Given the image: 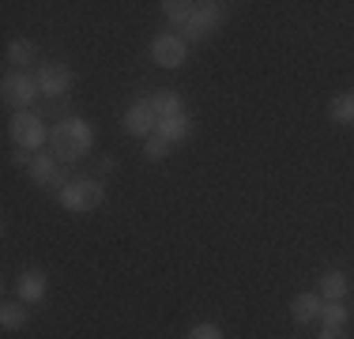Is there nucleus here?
Masks as SVG:
<instances>
[{"label": "nucleus", "mask_w": 354, "mask_h": 339, "mask_svg": "<svg viewBox=\"0 0 354 339\" xmlns=\"http://www.w3.org/2000/svg\"><path fill=\"white\" fill-rule=\"evenodd\" d=\"M49 147H53L57 158L75 163V158H83L95 147V129H91L87 121H80V117H64V121L53 125V132H49Z\"/></svg>", "instance_id": "1"}, {"label": "nucleus", "mask_w": 354, "mask_h": 339, "mask_svg": "<svg viewBox=\"0 0 354 339\" xmlns=\"http://www.w3.org/2000/svg\"><path fill=\"white\" fill-rule=\"evenodd\" d=\"M57 200L68 211H95L98 203H102V181H95V177H72V181L57 192Z\"/></svg>", "instance_id": "2"}, {"label": "nucleus", "mask_w": 354, "mask_h": 339, "mask_svg": "<svg viewBox=\"0 0 354 339\" xmlns=\"http://www.w3.org/2000/svg\"><path fill=\"white\" fill-rule=\"evenodd\" d=\"M226 19V4H196V12H192V19L181 27V38L185 42H204L207 34L218 30V23Z\"/></svg>", "instance_id": "3"}, {"label": "nucleus", "mask_w": 354, "mask_h": 339, "mask_svg": "<svg viewBox=\"0 0 354 339\" xmlns=\"http://www.w3.org/2000/svg\"><path fill=\"white\" fill-rule=\"evenodd\" d=\"M8 132H12V140L19 143V147H27V151H35V147H41V143L49 140V132H46V125H41V117L30 113V109L15 113L12 125H8Z\"/></svg>", "instance_id": "4"}, {"label": "nucleus", "mask_w": 354, "mask_h": 339, "mask_svg": "<svg viewBox=\"0 0 354 339\" xmlns=\"http://www.w3.org/2000/svg\"><path fill=\"white\" fill-rule=\"evenodd\" d=\"M151 57H155L158 68H181L185 57H189V46H185L181 34H158L151 42Z\"/></svg>", "instance_id": "5"}, {"label": "nucleus", "mask_w": 354, "mask_h": 339, "mask_svg": "<svg viewBox=\"0 0 354 339\" xmlns=\"http://www.w3.org/2000/svg\"><path fill=\"white\" fill-rule=\"evenodd\" d=\"M35 98H38V80H30L27 72H8L4 75V102L8 106H15L23 113Z\"/></svg>", "instance_id": "6"}, {"label": "nucleus", "mask_w": 354, "mask_h": 339, "mask_svg": "<svg viewBox=\"0 0 354 339\" xmlns=\"http://www.w3.org/2000/svg\"><path fill=\"white\" fill-rule=\"evenodd\" d=\"M38 91L46 98H61L72 91V68L68 64H46L38 72Z\"/></svg>", "instance_id": "7"}, {"label": "nucleus", "mask_w": 354, "mask_h": 339, "mask_svg": "<svg viewBox=\"0 0 354 339\" xmlns=\"http://www.w3.org/2000/svg\"><path fill=\"white\" fill-rule=\"evenodd\" d=\"M124 129H129V136H136V140H147V136H155V132H158L155 109H151L147 102H136V106H129V113H124Z\"/></svg>", "instance_id": "8"}, {"label": "nucleus", "mask_w": 354, "mask_h": 339, "mask_svg": "<svg viewBox=\"0 0 354 339\" xmlns=\"http://www.w3.org/2000/svg\"><path fill=\"white\" fill-rule=\"evenodd\" d=\"M27 174H30V181H35V185H49V189H57V192L72 181L68 174H61V170L53 166V155H35V163L27 166Z\"/></svg>", "instance_id": "9"}, {"label": "nucleus", "mask_w": 354, "mask_h": 339, "mask_svg": "<svg viewBox=\"0 0 354 339\" xmlns=\"http://www.w3.org/2000/svg\"><path fill=\"white\" fill-rule=\"evenodd\" d=\"M15 291H19V302L38 305L41 298H46V271H38V268L23 271V275H19V283H15Z\"/></svg>", "instance_id": "10"}, {"label": "nucleus", "mask_w": 354, "mask_h": 339, "mask_svg": "<svg viewBox=\"0 0 354 339\" xmlns=\"http://www.w3.org/2000/svg\"><path fill=\"white\" fill-rule=\"evenodd\" d=\"M351 294V279H347V271H324L320 275V298L324 302H343Z\"/></svg>", "instance_id": "11"}, {"label": "nucleus", "mask_w": 354, "mask_h": 339, "mask_svg": "<svg viewBox=\"0 0 354 339\" xmlns=\"http://www.w3.org/2000/svg\"><path fill=\"white\" fill-rule=\"evenodd\" d=\"M290 313L298 324H309V320H320V313H324V298L320 294H298V298L290 302Z\"/></svg>", "instance_id": "12"}, {"label": "nucleus", "mask_w": 354, "mask_h": 339, "mask_svg": "<svg viewBox=\"0 0 354 339\" xmlns=\"http://www.w3.org/2000/svg\"><path fill=\"white\" fill-rule=\"evenodd\" d=\"M147 106L155 109L158 121H170V117L181 113V95H177V91H158L155 98H147Z\"/></svg>", "instance_id": "13"}, {"label": "nucleus", "mask_w": 354, "mask_h": 339, "mask_svg": "<svg viewBox=\"0 0 354 339\" xmlns=\"http://www.w3.org/2000/svg\"><path fill=\"white\" fill-rule=\"evenodd\" d=\"M4 53H8V64H12V68H30V64H35V57H38V49L30 46L27 38H12Z\"/></svg>", "instance_id": "14"}, {"label": "nucleus", "mask_w": 354, "mask_h": 339, "mask_svg": "<svg viewBox=\"0 0 354 339\" xmlns=\"http://www.w3.org/2000/svg\"><path fill=\"white\" fill-rule=\"evenodd\" d=\"M189 132H192V117L189 113H177V117H170V121H158V136H166L170 143L189 140Z\"/></svg>", "instance_id": "15"}, {"label": "nucleus", "mask_w": 354, "mask_h": 339, "mask_svg": "<svg viewBox=\"0 0 354 339\" xmlns=\"http://www.w3.org/2000/svg\"><path fill=\"white\" fill-rule=\"evenodd\" d=\"M30 313L23 309V302H4L0 305V324H4V332H19L23 324H27Z\"/></svg>", "instance_id": "16"}, {"label": "nucleus", "mask_w": 354, "mask_h": 339, "mask_svg": "<svg viewBox=\"0 0 354 339\" xmlns=\"http://www.w3.org/2000/svg\"><path fill=\"white\" fill-rule=\"evenodd\" d=\"M328 117H332L335 125H354V91H347V95H335L332 106H328Z\"/></svg>", "instance_id": "17"}, {"label": "nucleus", "mask_w": 354, "mask_h": 339, "mask_svg": "<svg viewBox=\"0 0 354 339\" xmlns=\"http://www.w3.org/2000/svg\"><path fill=\"white\" fill-rule=\"evenodd\" d=\"M162 12H166V19H170V23L185 27V23L192 19V12H196V4H189V0H166Z\"/></svg>", "instance_id": "18"}, {"label": "nucleus", "mask_w": 354, "mask_h": 339, "mask_svg": "<svg viewBox=\"0 0 354 339\" xmlns=\"http://www.w3.org/2000/svg\"><path fill=\"white\" fill-rule=\"evenodd\" d=\"M320 320H324V328H347L351 313H347V305H343V302H324Z\"/></svg>", "instance_id": "19"}, {"label": "nucleus", "mask_w": 354, "mask_h": 339, "mask_svg": "<svg viewBox=\"0 0 354 339\" xmlns=\"http://www.w3.org/2000/svg\"><path fill=\"white\" fill-rule=\"evenodd\" d=\"M174 147V143L170 140H166V136H147V140H143V151H147V158H155V163H158V158H166V151H170Z\"/></svg>", "instance_id": "20"}, {"label": "nucleus", "mask_w": 354, "mask_h": 339, "mask_svg": "<svg viewBox=\"0 0 354 339\" xmlns=\"http://www.w3.org/2000/svg\"><path fill=\"white\" fill-rule=\"evenodd\" d=\"M189 339H223V332H218L215 324H196V328L189 332Z\"/></svg>", "instance_id": "21"}, {"label": "nucleus", "mask_w": 354, "mask_h": 339, "mask_svg": "<svg viewBox=\"0 0 354 339\" xmlns=\"http://www.w3.org/2000/svg\"><path fill=\"white\" fill-rule=\"evenodd\" d=\"M317 339H343V328H324Z\"/></svg>", "instance_id": "22"}, {"label": "nucleus", "mask_w": 354, "mask_h": 339, "mask_svg": "<svg viewBox=\"0 0 354 339\" xmlns=\"http://www.w3.org/2000/svg\"><path fill=\"white\" fill-rule=\"evenodd\" d=\"M98 170H102V174H113V170H117V158H102V166H98Z\"/></svg>", "instance_id": "23"}]
</instances>
